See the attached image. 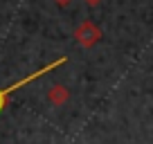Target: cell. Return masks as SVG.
<instances>
[{
	"mask_svg": "<svg viewBox=\"0 0 153 144\" xmlns=\"http://www.w3.org/2000/svg\"><path fill=\"white\" fill-rule=\"evenodd\" d=\"M48 101L52 106H65L70 101V90L61 83H54V86L48 88Z\"/></svg>",
	"mask_w": 153,
	"mask_h": 144,
	"instance_id": "cell-3",
	"label": "cell"
},
{
	"mask_svg": "<svg viewBox=\"0 0 153 144\" xmlns=\"http://www.w3.org/2000/svg\"><path fill=\"white\" fill-rule=\"evenodd\" d=\"M74 41L81 45V48H92V45H97L101 41L99 25L92 23V20H83V23L74 29Z\"/></svg>",
	"mask_w": 153,
	"mask_h": 144,
	"instance_id": "cell-2",
	"label": "cell"
},
{
	"mask_svg": "<svg viewBox=\"0 0 153 144\" xmlns=\"http://www.w3.org/2000/svg\"><path fill=\"white\" fill-rule=\"evenodd\" d=\"M68 59L65 56H61V59H56V61H52V63H48L45 68H41V70H34L32 74H27L25 79H18L16 83H11L9 88H0V113L7 108V101H9V97H11V92H16L18 88H23V86H27V83H32V81H36L38 77H43V74H48V72H52V70H56L59 65H63Z\"/></svg>",
	"mask_w": 153,
	"mask_h": 144,
	"instance_id": "cell-1",
	"label": "cell"
},
{
	"mask_svg": "<svg viewBox=\"0 0 153 144\" xmlns=\"http://www.w3.org/2000/svg\"><path fill=\"white\" fill-rule=\"evenodd\" d=\"M83 2H86L88 7H97V5H101L104 0H83Z\"/></svg>",
	"mask_w": 153,
	"mask_h": 144,
	"instance_id": "cell-4",
	"label": "cell"
},
{
	"mask_svg": "<svg viewBox=\"0 0 153 144\" xmlns=\"http://www.w3.org/2000/svg\"><path fill=\"white\" fill-rule=\"evenodd\" d=\"M72 0H54V5H59V7H68Z\"/></svg>",
	"mask_w": 153,
	"mask_h": 144,
	"instance_id": "cell-5",
	"label": "cell"
}]
</instances>
